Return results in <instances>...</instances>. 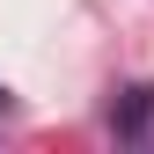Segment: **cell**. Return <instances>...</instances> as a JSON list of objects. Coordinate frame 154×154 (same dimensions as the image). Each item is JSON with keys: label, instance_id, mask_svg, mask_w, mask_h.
Wrapping results in <instances>:
<instances>
[{"label": "cell", "instance_id": "obj_1", "mask_svg": "<svg viewBox=\"0 0 154 154\" xmlns=\"http://www.w3.org/2000/svg\"><path fill=\"white\" fill-rule=\"evenodd\" d=\"M147 118H154V88H125V103L110 110V125H118L125 140H140V132H147Z\"/></svg>", "mask_w": 154, "mask_h": 154}, {"label": "cell", "instance_id": "obj_2", "mask_svg": "<svg viewBox=\"0 0 154 154\" xmlns=\"http://www.w3.org/2000/svg\"><path fill=\"white\" fill-rule=\"evenodd\" d=\"M8 103H15V95H8V81H0V110H8Z\"/></svg>", "mask_w": 154, "mask_h": 154}]
</instances>
